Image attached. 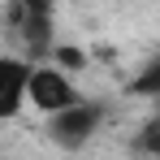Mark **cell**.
Returning a JSON list of instances; mask_svg holds the SVG:
<instances>
[{"label": "cell", "instance_id": "2", "mask_svg": "<svg viewBox=\"0 0 160 160\" xmlns=\"http://www.w3.org/2000/svg\"><path fill=\"white\" fill-rule=\"evenodd\" d=\"M78 100H82V91L74 87L69 74H61L56 65H30V74H26V104H35L43 117L78 104Z\"/></svg>", "mask_w": 160, "mask_h": 160}, {"label": "cell", "instance_id": "4", "mask_svg": "<svg viewBox=\"0 0 160 160\" xmlns=\"http://www.w3.org/2000/svg\"><path fill=\"white\" fill-rule=\"evenodd\" d=\"M48 65H56L61 74H74V69H87V56L78 52V48H69V43H56L52 48V61Z\"/></svg>", "mask_w": 160, "mask_h": 160}, {"label": "cell", "instance_id": "1", "mask_svg": "<svg viewBox=\"0 0 160 160\" xmlns=\"http://www.w3.org/2000/svg\"><path fill=\"white\" fill-rule=\"evenodd\" d=\"M100 126H104V104L78 100V104H69V108L48 117V138L56 147H65V152H78V147H87L100 134Z\"/></svg>", "mask_w": 160, "mask_h": 160}, {"label": "cell", "instance_id": "5", "mask_svg": "<svg viewBox=\"0 0 160 160\" xmlns=\"http://www.w3.org/2000/svg\"><path fill=\"white\" fill-rule=\"evenodd\" d=\"M134 91H143V95H156V91H160V65H147V74L134 82Z\"/></svg>", "mask_w": 160, "mask_h": 160}, {"label": "cell", "instance_id": "3", "mask_svg": "<svg viewBox=\"0 0 160 160\" xmlns=\"http://www.w3.org/2000/svg\"><path fill=\"white\" fill-rule=\"evenodd\" d=\"M26 56H0V121H13L26 104Z\"/></svg>", "mask_w": 160, "mask_h": 160}]
</instances>
